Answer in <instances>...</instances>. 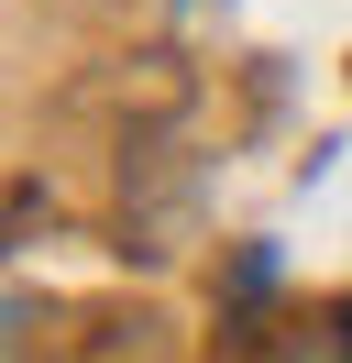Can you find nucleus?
Masks as SVG:
<instances>
[{
    "mask_svg": "<svg viewBox=\"0 0 352 363\" xmlns=\"http://www.w3.org/2000/svg\"><path fill=\"white\" fill-rule=\"evenodd\" d=\"M286 363H352V297H341V308H319V330H308Z\"/></svg>",
    "mask_w": 352,
    "mask_h": 363,
    "instance_id": "f257e3e1",
    "label": "nucleus"
}]
</instances>
